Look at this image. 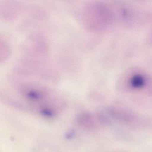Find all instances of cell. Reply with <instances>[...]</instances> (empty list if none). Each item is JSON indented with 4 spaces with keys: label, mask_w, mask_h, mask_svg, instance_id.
<instances>
[{
    "label": "cell",
    "mask_w": 152,
    "mask_h": 152,
    "mask_svg": "<svg viewBox=\"0 0 152 152\" xmlns=\"http://www.w3.org/2000/svg\"><path fill=\"white\" fill-rule=\"evenodd\" d=\"M28 96L31 99H33V100H36V99H38L39 98V94L37 93V92H31L29 93V95H28Z\"/></svg>",
    "instance_id": "cell-2"
},
{
    "label": "cell",
    "mask_w": 152,
    "mask_h": 152,
    "mask_svg": "<svg viewBox=\"0 0 152 152\" xmlns=\"http://www.w3.org/2000/svg\"><path fill=\"white\" fill-rule=\"evenodd\" d=\"M41 113L46 117H51L53 116V112L49 109H43L41 112Z\"/></svg>",
    "instance_id": "cell-1"
}]
</instances>
